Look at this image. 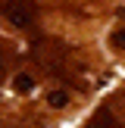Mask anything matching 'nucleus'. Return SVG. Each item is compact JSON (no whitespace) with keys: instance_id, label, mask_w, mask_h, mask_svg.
I'll use <instances>...</instances> for the list:
<instances>
[{"instance_id":"nucleus-4","label":"nucleus","mask_w":125,"mask_h":128,"mask_svg":"<svg viewBox=\"0 0 125 128\" xmlns=\"http://www.w3.org/2000/svg\"><path fill=\"white\" fill-rule=\"evenodd\" d=\"M112 47H116V50H125V28H119L116 34H112Z\"/></svg>"},{"instance_id":"nucleus-3","label":"nucleus","mask_w":125,"mask_h":128,"mask_svg":"<svg viewBox=\"0 0 125 128\" xmlns=\"http://www.w3.org/2000/svg\"><path fill=\"white\" fill-rule=\"evenodd\" d=\"M47 103L53 106V110H66V106H69V94L66 91H50L47 94Z\"/></svg>"},{"instance_id":"nucleus-5","label":"nucleus","mask_w":125,"mask_h":128,"mask_svg":"<svg viewBox=\"0 0 125 128\" xmlns=\"http://www.w3.org/2000/svg\"><path fill=\"white\" fill-rule=\"evenodd\" d=\"M88 128H112V122H110V125H103V122H94V125H88Z\"/></svg>"},{"instance_id":"nucleus-2","label":"nucleus","mask_w":125,"mask_h":128,"mask_svg":"<svg viewBox=\"0 0 125 128\" xmlns=\"http://www.w3.org/2000/svg\"><path fill=\"white\" fill-rule=\"evenodd\" d=\"M12 88H16L19 94H28V91H34V78H31L28 72H19L16 78H12Z\"/></svg>"},{"instance_id":"nucleus-1","label":"nucleus","mask_w":125,"mask_h":128,"mask_svg":"<svg viewBox=\"0 0 125 128\" xmlns=\"http://www.w3.org/2000/svg\"><path fill=\"white\" fill-rule=\"evenodd\" d=\"M3 16L16 28H28L31 25V3L28 0H10V3H3Z\"/></svg>"}]
</instances>
